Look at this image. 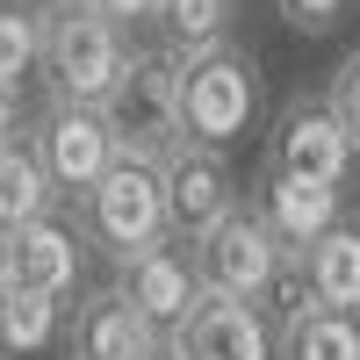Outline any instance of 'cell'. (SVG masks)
<instances>
[{"label":"cell","mask_w":360,"mask_h":360,"mask_svg":"<svg viewBox=\"0 0 360 360\" xmlns=\"http://www.w3.org/2000/svg\"><path fill=\"white\" fill-rule=\"evenodd\" d=\"M72 217L86 231V245H94L101 259L123 266L130 252L159 245V238H173V209H166V159L152 152H123L94 188H86L72 202Z\"/></svg>","instance_id":"6da1fadb"},{"label":"cell","mask_w":360,"mask_h":360,"mask_svg":"<svg viewBox=\"0 0 360 360\" xmlns=\"http://www.w3.org/2000/svg\"><path fill=\"white\" fill-rule=\"evenodd\" d=\"M130 58V29L101 0H44V94L65 101H108L115 72Z\"/></svg>","instance_id":"7a4b0ae2"},{"label":"cell","mask_w":360,"mask_h":360,"mask_svg":"<svg viewBox=\"0 0 360 360\" xmlns=\"http://www.w3.org/2000/svg\"><path fill=\"white\" fill-rule=\"evenodd\" d=\"M252 115H259V65L245 44L224 37V44L180 58V137L231 152L252 130Z\"/></svg>","instance_id":"3957f363"},{"label":"cell","mask_w":360,"mask_h":360,"mask_svg":"<svg viewBox=\"0 0 360 360\" xmlns=\"http://www.w3.org/2000/svg\"><path fill=\"white\" fill-rule=\"evenodd\" d=\"M195 266L209 295H238V303H266L274 288L295 281V252L281 245V231L259 217V202L245 195L217 231L195 238Z\"/></svg>","instance_id":"277c9868"},{"label":"cell","mask_w":360,"mask_h":360,"mask_svg":"<svg viewBox=\"0 0 360 360\" xmlns=\"http://www.w3.org/2000/svg\"><path fill=\"white\" fill-rule=\"evenodd\" d=\"M29 144H37L44 173L58 180L65 209L94 188L115 159H123V137H115L108 108H101V101H65V94H44V108L29 115Z\"/></svg>","instance_id":"5b68a950"},{"label":"cell","mask_w":360,"mask_h":360,"mask_svg":"<svg viewBox=\"0 0 360 360\" xmlns=\"http://www.w3.org/2000/svg\"><path fill=\"white\" fill-rule=\"evenodd\" d=\"M108 123L123 137V152H152L166 159L180 144V58L166 44H130L123 72L108 86Z\"/></svg>","instance_id":"8992f818"},{"label":"cell","mask_w":360,"mask_h":360,"mask_svg":"<svg viewBox=\"0 0 360 360\" xmlns=\"http://www.w3.org/2000/svg\"><path fill=\"white\" fill-rule=\"evenodd\" d=\"M266 166L310 173V180H324V188H346L353 166H360V144L339 123L332 94H295V101H281L274 130H266Z\"/></svg>","instance_id":"52a82bcc"},{"label":"cell","mask_w":360,"mask_h":360,"mask_svg":"<svg viewBox=\"0 0 360 360\" xmlns=\"http://www.w3.org/2000/svg\"><path fill=\"white\" fill-rule=\"evenodd\" d=\"M238 202H245V188H238L224 144H195V137H180L173 152H166V209H173V238H188V245H195V238L217 231Z\"/></svg>","instance_id":"ba28073f"},{"label":"cell","mask_w":360,"mask_h":360,"mask_svg":"<svg viewBox=\"0 0 360 360\" xmlns=\"http://www.w3.org/2000/svg\"><path fill=\"white\" fill-rule=\"evenodd\" d=\"M159 346H166V332L123 295V281H101V288H86L72 303L65 346H58V353H65V360H144Z\"/></svg>","instance_id":"9c48e42d"},{"label":"cell","mask_w":360,"mask_h":360,"mask_svg":"<svg viewBox=\"0 0 360 360\" xmlns=\"http://www.w3.org/2000/svg\"><path fill=\"white\" fill-rule=\"evenodd\" d=\"M173 360H274V324L266 303H238V295H209L166 332Z\"/></svg>","instance_id":"30bf717a"},{"label":"cell","mask_w":360,"mask_h":360,"mask_svg":"<svg viewBox=\"0 0 360 360\" xmlns=\"http://www.w3.org/2000/svg\"><path fill=\"white\" fill-rule=\"evenodd\" d=\"M115 281H123V295L159 324V332H173V324L202 303V266H195L188 238H159V245L130 252L123 266H115Z\"/></svg>","instance_id":"8fae6325"},{"label":"cell","mask_w":360,"mask_h":360,"mask_svg":"<svg viewBox=\"0 0 360 360\" xmlns=\"http://www.w3.org/2000/svg\"><path fill=\"white\" fill-rule=\"evenodd\" d=\"M274 360H360V310H332L303 281H288V303L274 317Z\"/></svg>","instance_id":"7c38bea8"},{"label":"cell","mask_w":360,"mask_h":360,"mask_svg":"<svg viewBox=\"0 0 360 360\" xmlns=\"http://www.w3.org/2000/svg\"><path fill=\"white\" fill-rule=\"evenodd\" d=\"M86 231L79 217H37V224H22L15 231V281L22 288H44V295H72L86 281Z\"/></svg>","instance_id":"4fadbf2b"},{"label":"cell","mask_w":360,"mask_h":360,"mask_svg":"<svg viewBox=\"0 0 360 360\" xmlns=\"http://www.w3.org/2000/svg\"><path fill=\"white\" fill-rule=\"evenodd\" d=\"M252 202H259V217L281 231V245H288V252H303L310 238H324V231L339 224V188H324V180H310V173L259 166Z\"/></svg>","instance_id":"5bb4252c"},{"label":"cell","mask_w":360,"mask_h":360,"mask_svg":"<svg viewBox=\"0 0 360 360\" xmlns=\"http://www.w3.org/2000/svg\"><path fill=\"white\" fill-rule=\"evenodd\" d=\"M295 281H303L317 303L332 310H360V224H332L324 238H310L303 252H295Z\"/></svg>","instance_id":"9a60e30c"},{"label":"cell","mask_w":360,"mask_h":360,"mask_svg":"<svg viewBox=\"0 0 360 360\" xmlns=\"http://www.w3.org/2000/svg\"><path fill=\"white\" fill-rule=\"evenodd\" d=\"M65 295H44V288H8L0 295V360H44L51 346H65Z\"/></svg>","instance_id":"2e32d148"},{"label":"cell","mask_w":360,"mask_h":360,"mask_svg":"<svg viewBox=\"0 0 360 360\" xmlns=\"http://www.w3.org/2000/svg\"><path fill=\"white\" fill-rule=\"evenodd\" d=\"M65 202L58 195V180L44 173V159H37V144H8L0 152V231H22V224H37V217H51V209Z\"/></svg>","instance_id":"e0dca14e"},{"label":"cell","mask_w":360,"mask_h":360,"mask_svg":"<svg viewBox=\"0 0 360 360\" xmlns=\"http://www.w3.org/2000/svg\"><path fill=\"white\" fill-rule=\"evenodd\" d=\"M231 22H238V0H166V8H159V44L173 58H188V51L224 44Z\"/></svg>","instance_id":"ac0fdd59"},{"label":"cell","mask_w":360,"mask_h":360,"mask_svg":"<svg viewBox=\"0 0 360 360\" xmlns=\"http://www.w3.org/2000/svg\"><path fill=\"white\" fill-rule=\"evenodd\" d=\"M44 65V0H0V79L37 72Z\"/></svg>","instance_id":"d6986e66"},{"label":"cell","mask_w":360,"mask_h":360,"mask_svg":"<svg viewBox=\"0 0 360 360\" xmlns=\"http://www.w3.org/2000/svg\"><path fill=\"white\" fill-rule=\"evenodd\" d=\"M346 8H353V0H274V15L295 29V37H324V29H339Z\"/></svg>","instance_id":"ffe728a7"},{"label":"cell","mask_w":360,"mask_h":360,"mask_svg":"<svg viewBox=\"0 0 360 360\" xmlns=\"http://www.w3.org/2000/svg\"><path fill=\"white\" fill-rule=\"evenodd\" d=\"M324 94H332L339 123H346V130H353V144H360V51H346V58H339V72H332V86H324Z\"/></svg>","instance_id":"44dd1931"},{"label":"cell","mask_w":360,"mask_h":360,"mask_svg":"<svg viewBox=\"0 0 360 360\" xmlns=\"http://www.w3.org/2000/svg\"><path fill=\"white\" fill-rule=\"evenodd\" d=\"M29 137V108H22V86L15 79H0V152L8 144H22Z\"/></svg>","instance_id":"7402d4cb"},{"label":"cell","mask_w":360,"mask_h":360,"mask_svg":"<svg viewBox=\"0 0 360 360\" xmlns=\"http://www.w3.org/2000/svg\"><path fill=\"white\" fill-rule=\"evenodd\" d=\"M101 8L123 22V29H159V8H166V0H101Z\"/></svg>","instance_id":"603a6c76"},{"label":"cell","mask_w":360,"mask_h":360,"mask_svg":"<svg viewBox=\"0 0 360 360\" xmlns=\"http://www.w3.org/2000/svg\"><path fill=\"white\" fill-rule=\"evenodd\" d=\"M15 288V231H0V295Z\"/></svg>","instance_id":"cb8c5ba5"},{"label":"cell","mask_w":360,"mask_h":360,"mask_svg":"<svg viewBox=\"0 0 360 360\" xmlns=\"http://www.w3.org/2000/svg\"><path fill=\"white\" fill-rule=\"evenodd\" d=\"M144 360H173V353H166V346H159V353H144Z\"/></svg>","instance_id":"d4e9b609"}]
</instances>
